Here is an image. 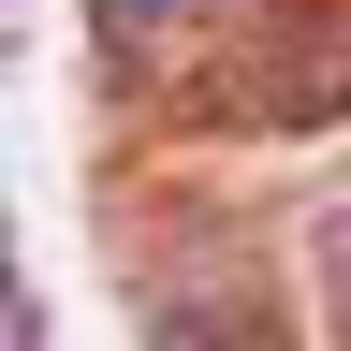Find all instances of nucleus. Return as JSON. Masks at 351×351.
<instances>
[{
  "label": "nucleus",
  "mask_w": 351,
  "mask_h": 351,
  "mask_svg": "<svg viewBox=\"0 0 351 351\" xmlns=\"http://www.w3.org/2000/svg\"><path fill=\"white\" fill-rule=\"evenodd\" d=\"M132 73H219L249 44V0H88Z\"/></svg>",
  "instance_id": "obj_1"
},
{
  "label": "nucleus",
  "mask_w": 351,
  "mask_h": 351,
  "mask_svg": "<svg viewBox=\"0 0 351 351\" xmlns=\"http://www.w3.org/2000/svg\"><path fill=\"white\" fill-rule=\"evenodd\" d=\"M234 117H351V44L337 29H249L234 44Z\"/></svg>",
  "instance_id": "obj_2"
},
{
  "label": "nucleus",
  "mask_w": 351,
  "mask_h": 351,
  "mask_svg": "<svg viewBox=\"0 0 351 351\" xmlns=\"http://www.w3.org/2000/svg\"><path fill=\"white\" fill-rule=\"evenodd\" d=\"M147 351H293V322H278L263 293H191V307L147 322Z\"/></svg>",
  "instance_id": "obj_3"
},
{
  "label": "nucleus",
  "mask_w": 351,
  "mask_h": 351,
  "mask_svg": "<svg viewBox=\"0 0 351 351\" xmlns=\"http://www.w3.org/2000/svg\"><path fill=\"white\" fill-rule=\"evenodd\" d=\"M307 263H322V293H337V322H351V205H322V234H307Z\"/></svg>",
  "instance_id": "obj_4"
},
{
  "label": "nucleus",
  "mask_w": 351,
  "mask_h": 351,
  "mask_svg": "<svg viewBox=\"0 0 351 351\" xmlns=\"http://www.w3.org/2000/svg\"><path fill=\"white\" fill-rule=\"evenodd\" d=\"M0 351H29V293H15V234H0Z\"/></svg>",
  "instance_id": "obj_5"
}]
</instances>
